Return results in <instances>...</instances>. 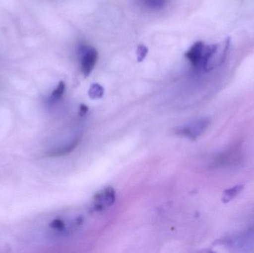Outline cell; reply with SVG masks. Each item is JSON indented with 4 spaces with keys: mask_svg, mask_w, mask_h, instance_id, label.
Returning a JSON list of instances; mask_svg holds the SVG:
<instances>
[{
    "mask_svg": "<svg viewBox=\"0 0 254 253\" xmlns=\"http://www.w3.org/2000/svg\"><path fill=\"white\" fill-rule=\"evenodd\" d=\"M209 124H210L209 119H200V120L192 122L187 126L176 129V134L195 140L207 129Z\"/></svg>",
    "mask_w": 254,
    "mask_h": 253,
    "instance_id": "6da1fadb",
    "label": "cell"
},
{
    "mask_svg": "<svg viewBox=\"0 0 254 253\" xmlns=\"http://www.w3.org/2000/svg\"><path fill=\"white\" fill-rule=\"evenodd\" d=\"M233 248L242 251H249L254 248V224L240 234L234 236L229 241Z\"/></svg>",
    "mask_w": 254,
    "mask_h": 253,
    "instance_id": "7a4b0ae2",
    "label": "cell"
},
{
    "mask_svg": "<svg viewBox=\"0 0 254 253\" xmlns=\"http://www.w3.org/2000/svg\"><path fill=\"white\" fill-rule=\"evenodd\" d=\"M93 200V207L95 211L104 210L116 202V192L112 187H107L97 193Z\"/></svg>",
    "mask_w": 254,
    "mask_h": 253,
    "instance_id": "3957f363",
    "label": "cell"
},
{
    "mask_svg": "<svg viewBox=\"0 0 254 253\" xmlns=\"http://www.w3.org/2000/svg\"><path fill=\"white\" fill-rule=\"evenodd\" d=\"M98 53L94 48L84 47L81 49V71L84 77H87L92 72L98 61Z\"/></svg>",
    "mask_w": 254,
    "mask_h": 253,
    "instance_id": "277c9868",
    "label": "cell"
},
{
    "mask_svg": "<svg viewBox=\"0 0 254 253\" xmlns=\"http://www.w3.org/2000/svg\"><path fill=\"white\" fill-rule=\"evenodd\" d=\"M79 143H80V139H75L66 145L61 146V147H57V148L46 152L43 157H55L67 155L77 148Z\"/></svg>",
    "mask_w": 254,
    "mask_h": 253,
    "instance_id": "5b68a950",
    "label": "cell"
},
{
    "mask_svg": "<svg viewBox=\"0 0 254 253\" xmlns=\"http://www.w3.org/2000/svg\"><path fill=\"white\" fill-rule=\"evenodd\" d=\"M204 44L203 42H196L188 51L185 53V56L189 59L192 65L195 68H198L201 61V55H202L203 50H204Z\"/></svg>",
    "mask_w": 254,
    "mask_h": 253,
    "instance_id": "8992f818",
    "label": "cell"
},
{
    "mask_svg": "<svg viewBox=\"0 0 254 253\" xmlns=\"http://www.w3.org/2000/svg\"><path fill=\"white\" fill-rule=\"evenodd\" d=\"M236 152H237V151H230L221 154L215 160L214 164L218 165V166L230 164L232 160H236L237 158Z\"/></svg>",
    "mask_w": 254,
    "mask_h": 253,
    "instance_id": "52a82bcc",
    "label": "cell"
},
{
    "mask_svg": "<svg viewBox=\"0 0 254 253\" xmlns=\"http://www.w3.org/2000/svg\"><path fill=\"white\" fill-rule=\"evenodd\" d=\"M243 186H236V187H233V188L229 189V190H226L223 195V202L227 203V202H231L232 199L234 198L237 197L242 190H243Z\"/></svg>",
    "mask_w": 254,
    "mask_h": 253,
    "instance_id": "ba28073f",
    "label": "cell"
},
{
    "mask_svg": "<svg viewBox=\"0 0 254 253\" xmlns=\"http://www.w3.org/2000/svg\"><path fill=\"white\" fill-rule=\"evenodd\" d=\"M104 89L101 85L95 84L91 86L89 91V95L92 99H99L104 96Z\"/></svg>",
    "mask_w": 254,
    "mask_h": 253,
    "instance_id": "9c48e42d",
    "label": "cell"
},
{
    "mask_svg": "<svg viewBox=\"0 0 254 253\" xmlns=\"http://www.w3.org/2000/svg\"><path fill=\"white\" fill-rule=\"evenodd\" d=\"M65 85L64 82H60L58 84V87L54 90L52 94V100L53 101H58L61 99L64 95V92H65Z\"/></svg>",
    "mask_w": 254,
    "mask_h": 253,
    "instance_id": "30bf717a",
    "label": "cell"
},
{
    "mask_svg": "<svg viewBox=\"0 0 254 253\" xmlns=\"http://www.w3.org/2000/svg\"><path fill=\"white\" fill-rule=\"evenodd\" d=\"M148 53V48L146 47L144 45H139L137 46V51H136V54H137V62H142L145 57L146 56V54Z\"/></svg>",
    "mask_w": 254,
    "mask_h": 253,
    "instance_id": "8fae6325",
    "label": "cell"
},
{
    "mask_svg": "<svg viewBox=\"0 0 254 253\" xmlns=\"http://www.w3.org/2000/svg\"><path fill=\"white\" fill-rule=\"evenodd\" d=\"M50 227L53 230H58V231H63L65 227V223L63 220L57 218L51 222Z\"/></svg>",
    "mask_w": 254,
    "mask_h": 253,
    "instance_id": "7c38bea8",
    "label": "cell"
},
{
    "mask_svg": "<svg viewBox=\"0 0 254 253\" xmlns=\"http://www.w3.org/2000/svg\"><path fill=\"white\" fill-rule=\"evenodd\" d=\"M166 0H144L145 5L152 8H158L164 6Z\"/></svg>",
    "mask_w": 254,
    "mask_h": 253,
    "instance_id": "4fadbf2b",
    "label": "cell"
},
{
    "mask_svg": "<svg viewBox=\"0 0 254 253\" xmlns=\"http://www.w3.org/2000/svg\"><path fill=\"white\" fill-rule=\"evenodd\" d=\"M88 111V107L86 106V105H83V104H82L81 105H80V112H79V114H80V116H84L85 114L87 113Z\"/></svg>",
    "mask_w": 254,
    "mask_h": 253,
    "instance_id": "5bb4252c",
    "label": "cell"
}]
</instances>
